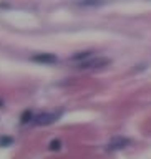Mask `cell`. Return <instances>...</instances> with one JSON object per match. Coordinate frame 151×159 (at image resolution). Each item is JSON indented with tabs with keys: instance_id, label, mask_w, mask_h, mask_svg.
Instances as JSON below:
<instances>
[{
	"instance_id": "obj_9",
	"label": "cell",
	"mask_w": 151,
	"mask_h": 159,
	"mask_svg": "<svg viewBox=\"0 0 151 159\" xmlns=\"http://www.w3.org/2000/svg\"><path fill=\"white\" fill-rule=\"evenodd\" d=\"M60 146H62V143H60V139H53V141L50 143L48 149H50V151H57V149H60Z\"/></svg>"
},
{
	"instance_id": "obj_5",
	"label": "cell",
	"mask_w": 151,
	"mask_h": 159,
	"mask_svg": "<svg viewBox=\"0 0 151 159\" xmlns=\"http://www.w3.org/2000/svg\"><path fill=\"white\" fill-rule=\"evenodd\" d=\"M32 119H33V114H32V111H30V109H27V111H23L22 116H20V123H22V124H27L28 121H32Z\"/></svg>"
},
{
	"instance_id": "obj_6",
	"label": "cell",
	"mask_w": 151,
	"mask_h": 159,
	"mask_svg": "<svg viewBox=\"0 0 151 159\" xmlns=\"http://www.w3.org/2000/svg\"><path fill=\"white\" fill-rule=\"evenodd\" d=\"M12 143H13V138H10V136H2V138H0V146H2V148H7Z\"/></svg>"
},
{
	"instance_id": "obj_3",
	"label": "cell",
	"mask_w": 151,
	"mask_h": 159,
	"mask_svg": "<svg viewBox=\"0 0 151 159\" xmlns=\"http://www.w3.org/2000/svg\"><path fill=\"white\" fill-rule=\"evenodd\" d=\"M128 144H130V139L121 138V136H116V138H113L111 141H110L108 149H110V151H116V149H123V148H126Z\"/></svg>"
},
{
	"instance_id": "obj_4",
	"label": "cell",
	"mask_w": 151,
	"mask_h": 159,
	"mask_svg": "<svg viewBox=\"0 0 151 159\" xmlns=\"http://www.w3.org/2000/svg\"><path fill=\"white\" fill-rule=\"evenodd\" d=\"M32 60H33V61H37V63H47V65H50V63L57 61V57L52 55V53H38V55H33Z\"/></svg>"
},
{
	"instance_id": "obj_1",
	"label": "cell",
	"mask_w": 151,
	"mask_h": 159,
	"mask_svg": "<svg viewBox=\"0 0 151 159\" xmlns=\"http://www.w3.org/2000/svg\"><path fill=\"white\" fill-rule=\"evenodd\" d=\"M110 65V58H103V57H97V58H88L85 61L80 63V68H103Z\"/></svg>"
},
{
	"instance_id": "obj_8",
	"label": "cell",
	"mask_w": 151,
	"mask_h": 159,
	"mask_svg": "<svg viewBox=\"0 0 151 159\" xmlns=\"http://www.w3.org/2000/svg\"><path fill=\"white\" fill-rule=\"evenodd\" d=\"M90 57H92V52H82V53H78V55H73V60H85V58H90Z\"/></svg>"
},
{
	"instance_id": "obj_7",
	"label": "cell",
	"mask_w": 151,
	"mask_h": 159,
	"mask_svg": "<svg viewBox=\"0 0 151 159\" xmlns=\"http://www.w3.org/2000/svg\"><path fill=\"white\" fill-rule=\"evenodd\" d=\"M103 0H80L78 5H83V7H87V5H100Z\"/></svg>"
},
{
	"instance_id": "obj_2",
	"label": "cell",
	"mask_w": 151,
	"mask_h": 159,
	"mask_svg": "<svg viewBox=\"0 0 151 159\" xmlns=\"http://www.w3.org/2000/svg\"><path fill=\"white\" fill-rule=\"evenodd\" d=\"M58 116H60L58 113H40L33 118V121H35V124H38V126H47V124H52V123L57 121Z\"/></svg>"
},
{
	"instance_id": "obj_10",
	"label": "cell",
	"mask_w": 151,
	"mask_h": 159,
	"mask_svg": "<svg viewBox=\"0 0 151 159\" xmlns=\"http://www.w3.org/2000/svg\"><path fill=\"white\" fill-rule=\"evenodd\" d=\"M0 106H2V99H0Z\"/></svg>"
}]
</instances>
